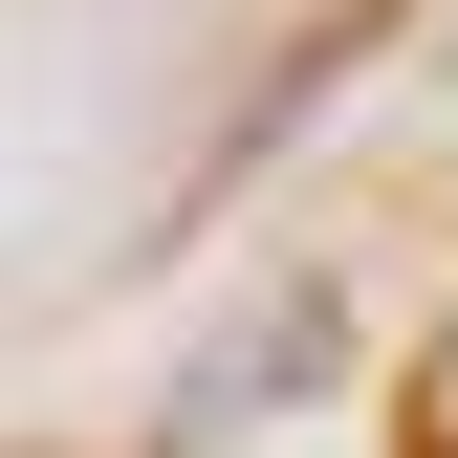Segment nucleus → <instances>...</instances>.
Instances as JSON below:
<instances>
[{
    "label": "nucleus",
    "mask_w": 458,
    "mask_h": 458,
    "mask_svg": "<svg viewBox=\"0 0 458 458\" xmlns=\"http://www.w3.org/2000/svg\"><path fill=\"white\" fill-rule=\"evenodd\" d=\"M306 350H327V306H262L241 350H218V371L175 393V437H218V415H241V393H306Z\"/></svg>",
    "instance_id": "obj_1"
},
{
    "label": "nucleus",
    "mask_w": 458,
    "mask_h": 458,
    "mask_svg": "<svg viewBox=\"0 0 458 458\" xmlns=\"http://www.w3.org/2000/svg\"><path fill=\"white\" fill-rule=\"evenodd\" d=\"M415 458H458V350H437V371H415Z\"/></svg>",
    "instance_id": "obj_2"
}]
</instances>
